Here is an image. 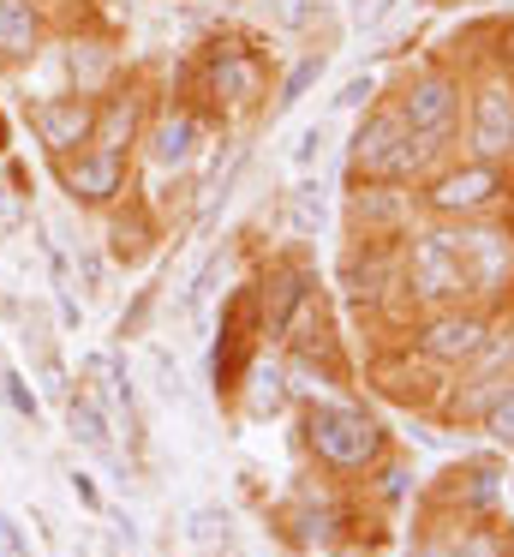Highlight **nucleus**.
<instances>
[{
  "instance_id": "f257e3e1",
  "label": "nucleus",
  "mask_w": 514,
  "mask_h": 557,
  "mask_svg": "<svg viewBox=\"0 0 514 557\" xmlns=\"http://www.w3.org/2000/svg\"><path fill=\"white\" fill-rule=\"evenodd\" d=\"M299 449L323 480L359 485L394 456L389 425L353 396H305L299 401Z\"/></svg>"
},
{
  "instance_id": "f03ea898",
  "label": "nucleus",
  "mask_w": 514,
  "mask_h": 557,
  "mask_svg": "<svg viewBox=\"0 0 514 557\" xmlns=\"http://www.w3.org/2000/svg\"><path fill=\"white\" fill-rule=\"evenodd\" d=\"M389 109L401 114L406 138L425 150V162H449V150L461 145V121H466V78L454 66H413L401 85L389 90Z\"/></svg>"
},
{
  "instance_id": "7ed1b4c3",
  "label": "nucleus",
  "mask_w": 514,
  "mask_h": 557,
  "mask_svg": "<svg viewBox=\"0 0 514 557\" xmlns=\"http://www.w3.org/2000/svg\"><path fill=\"white\" fill-rule=\"evenodd\" d=\"M347 174H353V186H418L430 174L425 150L406 138V126L389 109V97H377L359 114L353 138H347Z\"/></svg>"
},
{
  "instance_id": "20e7f679",
  "label": "nucleus",
  "mask_w": 514,
  "mask_h": 557,
  "mask_svg": "<svg viewBox=\"0 0 514 557\" xmlns=\"http://www.w3.org/2000/svg\"><path fill=\"white\" fill-rule=\"evenodd\" d=\"M191 85L210 102V114H258L269 97V61L246 37H215L191 61Z\"/></svg>"
},
{
  "instance_id": "39448f33",
  "label": "nucleus",
  "mask_w": 514,
  "mask_h": 557,
  "mask_svg": "<svg viewBox=\"0 0 514 557\" xmlns=\"http://www.w3.org/2000/svg\"><path fill=\"white\" fill-rule=\"evenodd\" d=\"M401 282H406V294H413L418 312H437V306H473L454 222H425V228L406 234L401 240Z\"/></svg>"
},
{
  "instance_id": "423d86ee",
  "label": "nucleus",
  "mask_w": 514,
  "mask_h": 557,
  "mask_svg": "<svg viewBox=\"0 0 514 557\" xmlns=\"http://www.w3.org/2000/svg\"><path fill=\"white\" fill-rule=\"evenodd\" d=\"M509 198V169H490L473 157H449L413 186L418 216L430 222H473V216H497Z\"/></svg>"
},
{
  "instance_id": "0eeeda50",
  "label": "nucleus",
  "mask_w": 514,
  "mask_h": 557,
  "mask_svg": "<svg viewBox=\"0 0 514 557\" xmlns=\"http://www.w3.org/2000/svg\"><path fill=\"white\" fill-rule=\"evenodd\" d=\"M461 145H466V157H473V162L514 169V78H502V73L466 78Z\"/></svg>"
},
{
  "instance_id": "6e6552de",
  "label": "nucleus",
  "mask_w": 514,
  "mask_h": 557,
  "mask_svg": "<svg viewBox=\"0 0 514 557\" xmlns=\"http://www.w3.org/2000/svg\"><path fill=\"white\" fill-rule=\"evenodd\" d=\"M48 169H54L66 205L90 210V216H108L114 205L131 198V157H120V150L84 145V150H66V157H48Z\"/></svg>"
},
{
  "instance_id": "1a4fd4ad",
  "label": "nucleus",
  "mask_w": 514,
  "mask_h": 557,
  "mask_svg": "<svg viewBox=\"0 0 514 557\" xmlns=\"http://www.w3.org/2000/svg\"><path fill=\"white\" fill-rule=\"evenodd\" d=\"M490 330H497V312H485V306H437V312H418L406 324V348L437 372H461L485 348Z\"/></svg>"
},
{
  "instance_id": "9d476101",
  "label": "nucleus",
  "mask_w": 514,
  "mask_h": 557,
  "mask_svg": "<svg viewBox=\"0 0 514 557\" xmlns=\"http://www.w3.org/2000/svg\"><path fill=\"white\" fill-rule=\"evenodd\" d=\"M454 240H461L473 306L497 312V306L509 300V282H514V228L497 216H473V222H454Z\"/></svg>"
},
{
  "instance_id": "9b49d317",
  "label": "nucleus",
  "mask_w": 514,
  "mask_h": 557,
  "mask_svg": "<svg viewBox=\"0 0 514 557\" xmlns=\"http://www.w3.org/2000/svg\"><path fill=\"white\" fill-rule=\"evenodd\" d=\"M203 145H210V114H203L198 102H186V97L155 102L150 126H143V138H138L143 162H150L155 174H191L198 157H203Z\"/></svg>"
},
{
  "instance_id": "f8f14e48",
  "label": "nucleus",
  "mask_w": 514,
  "mask_h": 557,
  "mask_svg": "<svg viewBox=\"0 0 514 557\" xmlns=\"http://www.w3.org/2000/svg\"><path fill=\"white\" fill-rule=\"evenodd\" d=\"M251 294H258V330L263 342H275L281 348L287 324L299 318V306L317 294V270L305 264V258H269V264L258 270V282H251Z\"/></svg>"
},
{
  "instance_id": "ddd939ff",
  "label": "nucleus",
  "mask_w": 514,
  "mask_h": 557,
  "mask_svg": "<svg viewBox=\"0 0 514 557\" xmlns=\"http://www.w3.org/2000/svg\"><path fill=\"white\" fill-rule=\"evenodd\" d=\"M150 109H155L150 85H143L138 73H120L114 85L96 97V133H90V145L131 157V150H138V138H143V126H150Z\"/></svg>"
},
{
  "instance_id": "4468645a",
  "label": "nucleus",
  "mask_w": 514,
  "mask_h": 557,
  "mask_svg": "<svg viewBox=\"0 0 514 557\" xmlns=\"http://www.w3.org/2000/svg\"><path fill=\"white\" fill-rule=\"evenodd\" d=\"M30 133L42 145V157H66V150H84L96 133V97L90 90H54V97L30 102Z\"/></svg>"
},
{
  "instance_id": "2eb2a0df",
  "label": "nucleus",
  "mask_w": 514,
  "mask_h": 557,
  "mask_svg": "<svg viewBox=\"0 0 514 557\" xmlns=\"http://www.w3.org/2000/svg\"><path fill=\"white\" fill-rule=\"evenodd\" d=\"M263 348V330H258V294H251V282L246 288H234L222 300V342H215V396H234V384H239V372H246V360Z\"/></svg>"
},
{
  "instance_id": "dca6fc26",
  "label": "nucleus",
  "mask_w": 514,
  "mask_h": 557,
  "mask_svg": "<svg viewBox=\"0 0 514 557\" xmlns=\"http://www.w3.org/2000/svg\"><path fill=\"white\" fill-rule=\"evenodd\" d=\"M413 216H418V205L406 186H353V198H347V228H353V240L401 246L413 234Z\"/></svg>"
},
{
  "instance_id": "f3484780",
  "label": "nucleus",
  "mask_w": 514,
  "mask_h": 557,
  "mask_svg": "<svg viewBox=\"0 0 514 557\" xmlns=\"http://www.w3.org/2000/svg\"><path fill=\"white\" fill-rule=\"evenodd\" d=\"M371 384H377L389 401H401V408H437L442 389H449V372H437V366L418 360V354L401 342L394 354H377V360H371Z\"/></svg>"
},
{
  "instance_id": "a211bd4d",
  "label": "nucleus",
  "mask_w": 514,
  "mask_h": 557,
  "mask_svg": "<svg viewBox=\"0 0 514 557\" xmlns=\"http://www.w3.org/2000/svg\"><path fill=\"white\" fill-rule=\"evenodd\" d=\"M54 42L48 0H0V73H24Z\"/></svg>"
},
{
  "instance_id": "6ab92c4d",
  "label": "nucleus",
  "mask_w": 514,
  "mask_h": 557,
  "mask_svg": "<svg viewBox=\"0 0 514 557\" xmlns=\"http://www.w3.org/2000/svg\"><path fill=\"white\" fill-rule=\"evenodd\" d=\"M234 401L246 420H281L287 408H293V384H287V360L281 354H269V348H258L246 360V372H239V384H234Z\"/></svg>"
},
{
  "instance_id": "aec40b11",
  "label": "nucleus",
  "mask_w": 514,
  "mask_h": 557,
  "mask_svg": "<svg viewBox=\"0 0 514 557\" xmlns=\"http://www.w3.org/2000/svg\"><path fill=\"white\" fill-rule=\"evenodd\" d=\"M155 240H162V216H155L138 193H131L126 205L108 210V240H102L108 264H126V270L143 264V258L155 252Z\"/></svg>"
},
{
  "instance_id": "412c9836",
  "label": "nucleus",
  "mask_w": 514,
  "mask_h": 557,
  "mask_svg": "<svg viewBox=\"0 0 514 557\" xmlns=\"http://www.w3.org/2000/svg\"><path fill=\"white\" fill-rule=\"evenodd\" d=\"M66 408V437L84 449V456H96V461H114V420H108V408L96 396H84L78 384H72V396L60 401Z\"/></svg>"
},
{
  "instance_id": "4be33fe9",
  "label": "nucleus",
  "mask_w": 514,
  "mask_h": 557,
  "mask_svg": "<svg viewBox=\"0 0 514 557\" xmlns=\"http://www.w3.org/2000/svg\"><path fill=\"white\" fill-rule=\"evenodd\" d=\"M281 222L287 234H299V240H317L323 228H329V193H323V181H299L281 193Z\"/></svg>"
},
{
  "instance_id": "5701e85b",
  "label": "nucleus",
  "mask_w": 514,
  "mask_h": 557,
  "mask_svg": "<svg viewBox=\"0 0 514 557\" xmlns=\"http://www.w3.org/2000/svg\"><path fill=\"white\" fill-rule=\"evenodd\" d=\"M323 73H329V49H305L293 66L281 73V85H275V102H269V114H293L299 102L311 97V90L323 85Z\"/></svg>"
},
{
  "instance_id": "b1692460",
  "label": "nucleus",
  "mask_w": 514,
  "mask_h": 557,
  "mask_svg": "<svg viewBox=\"0 0 514 557\" xmlns=\"http://www.w3.org/2000/svg\"><path fill=\"white\" fill-rule=\"evenodd\" d=\"M186 540L198 545V552H227V545H234V516H227L222 504H198L186 516Z\"/></svg>"
},
{
  "instance_id": "393cba45",
  "label": "nucleus",
  "mask_w": 514,
  "mask_h": 557,
  "mask_svg": "<svg viewBox=\"0 0 514 557\" xmlns=\"http://www.w3.org/2000/svg\"><path fill=\"white\" fill-rule=\"evenodd\" d=\"M0 401H7L18 420H42V396H36V384H30V372L24 366H12V360H0Z\"/></svg>"
},
{
  "instance_id": "a878e982",
  "label": "nucleus",
  "mask_w": 514,
  "mask_h": 557,
  "mask_svg": "<svg viewBox=\"0 0 514 557\" xmlns=\"http://www.w3.org/2000/svg\"><path fill=\"white\" fill-rule=\"evenodd\" d=\"M478 432H485L497 449H514V377L490 396V408L478 413Z\"/></svg>"
},
{
  "instance_id": "bb28decb",
  "label": "nucleus",
  "mask_w": 514,
  "mask_h": 557,
  "mask_svg": "<svg viewBox=\"0 0 514 557\" xmlns=\"http://www.w3.org/2000/svg\"><path fill=\"white\" fill-rule=\"evenodd\" d=\"M155 306H162V282H143V288L131 294V306L120 312L114 336H120V342H131V336H150V318H155Z\"/></svg>"
},
{
  "instance_id": "cd10ccee",
  "label": "nucleus",
  "mask_w": 514,
  "mask_h": 557,
  "mask_svg": "<svg viewBox=\"0 0 514 557\" xmlns=\"http://www.w3.org/2000/svg\"><path fill=\"white\" fill-rule=\"evenodd\" d=\"M72 276H78V288L90 294H108V252L102 246H72Z\"/></svg>"
},
{
  "instance_id": "c85d7f7f",
  "label": "nucleus",
  "mask_w": 514,
  "mask_h": 557,
  "mask_svg": "<svg viewBox=\"0 0 514 557\" xmlns=\"http://www.w3.org/2000/svg\"><path fill=\"white\" fill-rule=\"evenodd\" d=\"M215 276H222V252H210V258L198 264V276H191V282H186V294H179V312L198 318L203 306H210V294H215Z\"/></svg>"
},
{
  "instance_id": "c756f323",
  "label": "nucleus",
  "mask_w": 514,
  "mask_h": 557,
  "mask_svg": "<svg viewBox=\"0 0 514 557\" xmlns=\"http://www.w3.org/2000/svg\"><path fill=\"white\" fill-rule=\"evenodd\" d=\"M377 97H383V85H377V78H371V73H353V78H347V85L329 97V109H335V114H365Z\"/></svg>"
},
{
  "instance_id": "7c9ffc66",
  "label": "nucleus",
  "mask_w": 514,
  "mask_h": 557,
  "mask_svg": "<svg viewBox=\"0 0 514 557\" xmlns=\"http://www.w3.org/2000/svg\"><path fill=\"white\" fill-rule=\"evenodd\" d=\"M323 150H329V121H311L305 126V133H299L293 138V169H317V162H323Z\"/></svg>"
},
{
  "instance_id": "2f4dec72",
  "label": "nucleus",
  "mask_w": 514,
  "mask_h": 557,
  "mask_svg": "<svg viewBox=\"0 0 514 557\" xmlns=\"http://www.w3.org/2000/svg\"><path fill=\"white\" fill-rule=\"evenodd\" d=\"M394 7L401 0H347V18H353V30H383L394 18Z\"/></svg>"
},
{
  "instance_id": "473e14b6",
  "label": "nucleus",
  "mask_w": 514,
  "mask_h": 557,
  "mask_svg": "<svg viewBox=\"0 0 514 557\" xmlns=\"http://www.w3.org/2000/svg\"><path fill=\"white\" fill-rule=\"evenodd\" d=\"M0 557H36L30 533H24V521L12 509H0Z\"/></svg>"
},
{
  "instance_id": "72a5a7b5",
  "label": "nucleus",
  "mask_w": 514,
  "mask_h": 557,
  "mask_svg": "<svg viewBox=\"0 0 514 557\" xmlns=\"http://www.w3.org/2000/svg\"><path fill=\"white\" fill-rule=\"evenodd\" d=\"M490 61H497L502 78H514V18H502V25H490Z\"/></svg>"
},
{
  "instance_id": "f704fd0d",
  "label": "nucleus",
  "mask_w": 514,
  "mask_h": 557,
  "mask_svg": "<svg viewBox=\"0 0 514 557\" xmlns=\"http://www.w3.org/2000/svg\"><path fill=\"white\" fill-rule=\"evenodd\" d=\"M72 497H78L90 516H102V485H96V473H84V468H72Z\"/></svg>"
},
{
  "instance_id": "c9c22d12",
  "label": "nucleus",
  "mask_w": 514,
  "mask_h": 557,
  "mask_svg": "<svg viewBox=\"0 0 514 557\" xmlns=\"http://www.w3.org/2000/svg\"><path fill=\"white\" fill-rule=\"evenodd\" d=\"M275 18H281L287 30H305L311 25V0H275Z\"/></svg>"
},
{
  "instance_id": "e433bc0d",
  "label": "nucleus",
  "mask_w": 514,
  "mask_h": 557,
  "mask_svg": "<svg viewBox=\"0 0 514 557\" xmlns=\"http://www.w3.org/2000/svg\"><path fill=\"white\" fill-rule=\"evenodd\" d=\"M54 306H60V324H66V330H78V324H84V312H78V300H72L66 282H54Z\"/></svg>"
},
{
  "instance_id": "4c0bfd02",
  "label": "nucleus",
  "mask_w": 514,
  "mask_h": 557,
  "mask_svg": "<svg viewBox=\"0 0 514 557\" xmlns=\"http://www.w3.org/2000/svg\"><path fill=\"white\" fill-rule=\"evenodd\" d=\"M0 150H7V121H0Z\"/></svg>"
},
{
  "instance_id": "58836bf2",
  "label": "nucleus",
  "mask_w": 514,
  "mask_h": 557,
  "mask_svg": "<svg viewBox=\"0 0 514 557\" xmlns=\"http://www.w3.org/2000/svg\"><path fill=\"white\" fill-rule=\"evenodd\" d=\"M54 7H60V0H48V13H54ZM78 7H84V0H78Z\"/></svg>"
}]
</instances>
